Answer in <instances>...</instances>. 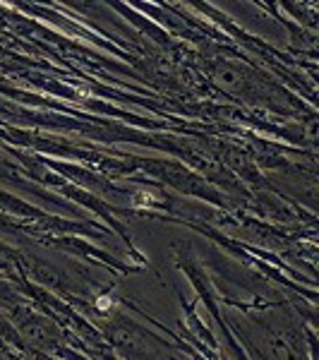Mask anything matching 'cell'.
Wrapping results in <instances>:
<instances>
[{"label":"cell","instance_id":"obj_1","mask_svg":"<svg viewBox=\"0 0 319 360\" xmlns=\"http://www.w3.org/2000/svg\"><path fill=\"white\" fill-rule=\"evenodd\" d=\"M211 82L226 94H240L245 89V70L237 63L219 60L211 70Z\"/></svg>","mask_w":319,"mask_h":360},{"label":"cell","instance_id":"obj_2","mask_svg":"<svg viewBox=\"0 0 319 360\" xmlns=\"http://www.w3.org/2000/svg\"><path fill=\"white\" fill-rule=\"evenodd\" d=\"M17 327H20V332L27 341H32V344H37V346H48L51 341H53V329H51V324L37 315H29L27 319H22Z\"/></svg>","mask_w":319,"mask_h":360},{"label":"cell","instance_id":"obj_3","mask_svg":"<svg viewBox=\"0 0 319 360\" xmlns=\"http://www.w3.org/2000/svg\"><path fill=\"white\" fill-rule=\"evenodd\" d=\"M67 5H72V8H77V10H86L91 5V0H65Z\"/></svg>","mask_w":319,"mask_h":360}]
</instances>
